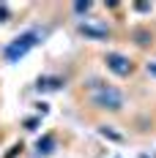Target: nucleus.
Segmentation results:
<instances>
[{"mask_svg":"<svg viewBox=\"0 0 156 158\" xmlns=\"http://www.w3.org/2000/svg\"><path fill=\"white\" fill-rule=\"evenodd\" d=\"M88 93H91V104L96 109H107V112H121L123 109V93L118 87H112L107 82L91 79L88 82Z\"/></svg>","mask_w":156,"mask_h":158,"instance_id":"1","label":"nucleus"},{"mask_svg":"<svg viewBox=\"0 0 156 158\" xmlns=\"http://www.w3.org/2000/svg\"><path fill=\"white\" fill-rule=\"evenodd\" d=\"M38 38H41L38 30H28V33H22V35H16L14 41L6 47V52H3V55H6V60H8V63H19V60H22V57H25V55L38 44Z\"/></svg>","mask_w":156,"mask_h":158,"instance_id":"2","label":"nucleus"},{"mask_svg":"<svg viewBox=\"0 0 156 158\" xmlns=\"http://www.w3.org/2000/svg\"><path fill=\"white\" fill-rule=\"evenodd\" d=\"M104 63H107V68L112 71V74H118V77H129L131 74V60L129 57H123V55H118V52H109L107 57H104Z\"/></svg>","mask_w":156,"mask_h":158,"instance_id":"3","label":"nucleus"},{"mask_svg":"<svg viewBox=\"0 0 156 158\" xmlns=\"http://www.w3.org/2000/svg\"><path fill=\"white\" fill-rule=\"evenodd\" d=\"M79 33H82V35H88V38H107V35H109L107 27H96V25H88V22H82V25H79Z\"/></svg>","mask_w":156,"mask_h":158,"instance_id":"4","label":"nucleus"},{"mask_svg":"<svg viewBox=\"0 0 156 158\" xmlns=\"http://www.w3.org/2000/svg\"><path fill=\"white\" fill-rule=\"evenodd\" d=\"M38 153H52V147H55V139L52 136H44V139H38Z\"/></svg>","mask_w":156,"mask_h":158,"instance_id":"5","label":"nucleus"},{"mask_svg":"<svg viewBox=\"0 0 156 158\" xmlns=\"http://www.w3.org/2000/svg\"><path fill=\"white\" fill-rule=\"evenodd\" d=\"M134 38H137V44H140V47L151 44V33H148V30H137V33H134Z\"/></svg>","mask_w":156,"mask_h":158,"instance_id":"6","label":"nucleus"},{"mask_svg":"<svg viewBox=\"0 0 156 158\" xmlns=\"http://www.w3.org/2000/svg\"><path fill=\"white\" fill-rule=\"evenodd\" d=\"M38 87H60V79H38Z\"/></svg>","mask_w":156,"mask_h":158,"instance_id":"7","label":"nucleus"},{"mask_svg":"<svg viewBox=\"0 0 156 158\" xmlns=\"http://www.w3.org/2000/svg\"><path fill=\"white\" fill-rule=\"evenodd\" d=\"M74 11L77 14H88L91 11V3H74Z\"/></svg>","mask_w":156,"mask_h":158,"instance_id":"8","label":"nucleus"},{"mask_svg":"<svg viewBox=\"0 0 156 158\" xmlns=\"http://www.w3.org/2000/svg\"><path fill=\"white\" fill-rule=\"evenodd\" d=\"M0 22H8V8L6 6H0Z\"/></svg>","mask_w":156,"mask_h":158,"instance_id":"9","label":"nucleus"},{"mask_svg":"<svg viewBox=\"0 0 156 158\" xmlns=\"http://www.w3.org/2000/svg\"><path fill=\"white\" fill-rule=\"evenodd\" d=\"M140 158H148V156H145V153H142V156H140Z\"/></svg>","mask_w":156,"mask_h":158,"instance_id":"10","label":"nucleus"}]
</instances>
